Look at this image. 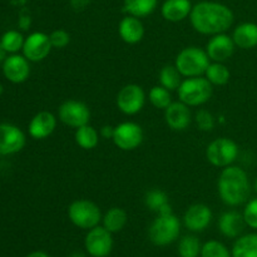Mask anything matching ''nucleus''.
I'll return each instance as SVG.
<instances>
[{
	"instance_id": "obj_1",
	"label": "nucleus",
	"mask_w": 257,
	"mask_h": 257,
	"mask_svg": "<svg viewBox=\"0 0 257 257\" xmlns=\"http://www.w3.org/2000/svg\"><path fill=\"white\" fill-rule=\"evenodd\" d=\"M190 22L198 34L212 37L227 32L235 22V14L222 3L203 0L193 5Z\"/></svg>"
},
{
	"instance_id": "obj_2",
	"label": "nucleus",
	"mask_w": 257,
	"mask_h": 257,
	"mask_svg": "<svg viewBox=\"0 0 257 257\" xmlns=\"http://www.w3.org/2000/svg\"><path fill=\"white\" fill-rule=\"evenodd\" d=\"M217 191L221 201L226 206L238 207L250 198V178L243 168L231 165L221 171L217 181Z\"/></svg>"
},
{
	"instance_id": "obj_3",
	"label": "nucleus",
	"mask_w": 257,
	"mask_h": 257,
	"mask_svg": "<svg viewBox=\"0 0 257 257\" xmlns=\"http://www.w3.org/2000/svg\"><path fill=\"white\" fill-rule=\"evenodd\" d=\"M211 59L205 49L196 45L186 47L177 54L175 67L185 78L202 77L210 65Z\"/></svg>"
},
{
	"instance_id": "obj_4",
	"label": "nucleus",
	"mask_w": 257,
	"mask_h": 257,
	"mask_svg": "<svg viewBox=\"0 0 257 257\" xmlns=\"http://www.w3.org/2000/svg\"><path fill=\"white\" fill-rule=\"evenodd\" d=\"M181 232L180 218L173 212L160 213L151 223L148 237L151 242L160 247L171 245L178 238Z\"/></svg>"
},
{
	"instance_id": "obj_5",
	"label": "nucleus",
	"mask_w": 257,
	"mask_h": 257,
	"mask_svg": "<svg viewBox=\"0 0 257 257\" xmlns=\"http://www.w3.org/2000/svg\"><path fill=\"white\" fill-rule=\"evenodd\" d=\"M177 94L188 107H200L212 98L213 85L205 77L186 78L178 87Z\"/></svg>"
},
{
	"instance_id": "obj_6",
	"label": "nucleus",
	"mask_w": 257,
	"mask_h": 257,
	"mask_svg": "<svg viewBox=\"0 0 257 257\" xmlns=\"http://www.w3.org/2000/svg\"><path fill=\"white\" fill-rule=\"evenodd\" d=\"M68 218L70 222L82 230H90L102 222V211L99 206L90 200L80 198L68 206Z\"/></svg>"
},
{
	"instance_id": "obj_7",
	"label": "nucleus",
	"mask_w": 257,
	"mask_h": 257,
	"mask_svg": "<svg viewBox=\"0 0 257 257\" xmlns=\"http://www.w3.org/2000/svg\"><path fill=\"white\" fill-rule=\"evenodd\" d=\"M237 157L238 146L231 138H216L206 148V158L213 167H228V166L233 165Z\"/></svg>"
},
{
	"instance_id": "obj_8",
	"label": "nucleus",
	"mask_w": 257,
	"mask_h": 257,
	"mask_svg": "<svg viewBox=\"0 0 257 257\" xmlns=\"http://www.w3.org/2000/svg\"><path fill=\"white\" fill-rule=\"evenodd\" d=\"M146 99L147 97L145 89L136 83H130L119 89L115 98V104L123 114L136 115L143 109Z\"/></svg>"
},
{
	"instance_id": "obj_9",
	"label": "nucleus",
	"mask_w": 257,
	"mask_h": 257,
	"mask_svg": "<svg viewBox=\"0 0 257 257\" xmlns=\"http://www.w3.org/2000/svg\"><path fill=\"white\" fill-rule=\"evenodd\" d=\"M90 109L84 102L78 99H68L58 108V119L70 128H79L90 120Z\"/></svg>"
},
{
	"instance_id": "obj_10",
	"label": "nucleus",
	"mask_w": 257,
	"mask_h": 257,
	"mask_svg": "<svg viewBox=\"0 0 257 257\" xmlns=\"http://www.w3.org/2000/svg\"><path fill=\"white\" fill-rule=\"evenodd\" d=\"M143 140H145V132L138 123L127 120L114 127V136L112 141L115 147L119 148L120 151L130 152L137 150L143 143Z\"/></svg>"
},
{
	"instance_id": "obj_11",
	"label": "nucleus",
	"mask_w": 257,
	"mask_h": 257,
	"mask_svg": "<svg viewBox=\"0 0 257 257\" xmlns=\"http://www.w3.org/2000/svg\"><path fill=\"white\" fill-rule=\"evenodd\" d=\"M112 235V232L99 225L88 230L84 238V247L87 253L92 257L109 256L114 245Z\"/></svg>"
},
{
	"instance_id": "obj_12",
	"label": "nucleus",
	"mask_w": 257,
	"mask_h": 257,
	"mask_svg": "<svg viewBox=\"0 0 257 257\" xmlns=\"http://www.w3.org/2000/svg\"><path fill=\"white\" fill-rule=\"evenodd\" d=\"M53 47L49 35L43 32H34L28 35L23 45V55L29 62H42L52 52Z\"/></svg>"
},
{
	"instance_id": "obj_13",
	"label": "nucleus",
	"mask_w": 257,
	"mask_h": 257,
	"mask_svg": "<svg viewBox=\"0 0 257 257\" xmlns=\"http://www.w3.org/2000/svg\"><path fill=\"white\" fill-rule=\"evenodd\" d=\"M25 143L27 137L18 125L12 123L0 124V155H15L25 147Z\"/></svg>"
},
{
	"instance_id": "obj_14",
	"label": "nucleus",
	"mask_w": 257,
	"mask_h": 257,
	"mask_svg": "<svg viewBox=\"0 0 257 257\" xmlns=\"http://www.w3.org/2000/svg\"><path fill=\"white\" fill-rule=\"evenodd\" d=\"M236 49L235 42L232 37L227 35L226 33L212 35L206 44V53L211 62L225 63L233 55Z\"/></svg>"
},
{
	"instance_id": "obj_15",
	"label": "nucleus",
	"mask_w": 257,
	"mask_h": 257,
	"mask_svg": "<svg viewBox=\"0 0 257 257\" xmlns=\"http://www.w3.org/2000/svg\"><path fill=\"white\" fill-rule=\"evenodd\" d=\"M213 218L212 210L205 203H195L186 210L183 225L191 232H202L210 226Z\"/></svg>"
},
{
	"instance_id": "obj_16",
	"label": "nucleus",
	"mask_w": 257,
	"mask_h": 257,
	"mask_svg": "<svg viewBox=\"0 0 257 257\" xmlns=\"http://www.w3.org/2000/svg\"><path fill=\"white\" fill-rule=\"evenodd\" d=\"M3 74L14 84L24 83L30 75L29 60L20 54H12L3 62Z\"/></svg>"
},
{
	"instance_id": "obj_17",
	"label": "nucleus",
	"mask_w": 257,
	"mask_h": 257,
	"mask_svg": "<svg viewBox=\"0 0 257 257\" xmlns=\"http://www.w3.org/2000/svg\"><path fill=\"white\" fill-rule=\"evenodd\" d=\"M165 122L176 132H182L190 127L192 122V113L190 107L183 102H172L165 109Z\"/></svg>"
},
{
	"instance_id": "obj_18",
	"label": "nucleus",
	"mask_w": 257,
	"mask_h": 257,
	"mask_svg": "<svg viewBox=\"0 0 257 257\" xmlns=\"http://www.w3.org/2000/svg\"><path fill=\"white\" fill-rule=\"evenodd\" d=\"M57 124V115L53 114L52 112H48V110H42L30 119L28 132H29V136L33 140H47L48 137H50L54 133Z\"/></svg>"
},
{
	"instance_id": "obj_19",
	"label": "nucleus",
	"mask_w": 257,
	"mask_h": 257,
	"mask_svg": "<svg viewBox=\"0 0 257 257\" xmlns=\"http://www.w3.org/2000/svg\"><path fill=\"white\" fill-rule=\"evenodd\" d=\"M118 34L127 44H138L145 37V25L140 18L127 14L118 24Z\"/></svg>"
},
{
	"instance_id": "obj_20",
	"label": "nucleus",
	"mask_w": 257,
	"mask_h": 257,
	"mask_svg": "<svg viewBox=\"0 0 257 257\" xmlns=\"http://www.w3.org/2000/svg\"><path fill=\"white\" fill-rule=\"evenodd\" d=\"M218 230L225 237L237 238L242 235L245 230L246 222L243 220V215L238 211L231 210L226 211L218 218Z\"/></svg>"
},
{
	"instance_id": "obj_21",
	"label": "nucleus",
	"mask_w": 257,
	"mask_h": 257,
	"mask_svg": "<svg viewBox=\"0 0 257 257\" xmlns=\"http://www.w3.org/2000/svg\"><path fill=\"white\" fill-rule=\"evenodd\" d=\"M192 8L191 0H165L161 7V14L167 22L180 23L190 18Z\"/></svg>"
},
{
	"instance_id": "obj_22",
	"label": "nucleus",
	"mask_w": 257,
	"mask_h": 257,
	"mask_svg": "<svg viewBox=\"0 0 257 257\" xmlns=\"http://www.w3.org/2000/svg\"><path fill=\"white\" fill-rule=\"evenodd\" d=\"M231 37L237 48L245 50L253 49L257 47V24L251 22L241 23L233 29Z\"/></svg>"
},
{
	"instance_id": "obj_23",
	"label": "nucleus",
	"mask_w": 257,
	"mask_h": 257,
	"mask_svg": "<svg viewBox=\"0 0 257 257\" xmlns=\"http://www.w3.org/2000/svg\"><path fill=\"white\" fill-rule=\"evenodd\" d=\"M145 205L148 210H151L152 212H156L157 215H160V213L173 212L168 195L165 191L160 190V188H152V190H150L146 193Z\"/></svg>"
},
{
	"instance_id": "obj_24",
	"label": "nucleus",
	"mask_w": 257,
	"mask_h": 257,
	"mask_svg": "<svg viewBox=\"0 0 257 257\" xmlns=\"http://www.w3.org/2000/svg\"><path fill=\"white\" fill-rule=\"evenodd\" d=\"M127 212L120 207L109 208L102 217V226L112 233H117L122 231L125 227V225H127Z\"/></svg>"
},
{
	"instance_id": "obj_25",
	"label": "nucleus",
	"mask_w": 257,
	"mask_h": 257,
	"mask_svg": "<svg viewBox=\"0 0 257 257\" xmlns=\"http://www.w3.org/2000/svg\"><path fill=\"white\" fill-rule=\"evenodd\" d=\"M232 257H257V233L241 235L231 250Z\"/></svg>"
},
{
	"instance_id": "obj_26",
	"label": "nucleus",
	"mask_w": 257,
	"mask_h": 257,
	"mask_svg": "<svg viewBox=\"0 0 257 257\" xmlns=\"http://www.w3.org/2000/svg\"><path fill=\"white\" fill-rule=\"evenodd\" d=\"M124 12L140 19L150 17L158 7V0H123Z\"/></svg>"
},
{
	"instance_id": "obj_27",
	"label": "nucleus",
	"mask_w": 257,
	"mask_h": 257,
	"mask_svg": "<svg viewBox=\"0 0 257 257\" xmlns=\"http://www.w3.org/2000/svg\"><path fill=\"white\" fill-rule=\"evenodd\" d=\"M99 132L93 125H90L89 123L77 128L74 133L75 143L85 151L94 150L99 145Z\"/></svg>"
},
{
	"instance_id": "obj_28",
	"label": "nucleus",
	"mask_w": 257,
	"mask_h": 257,
	"mask_svg": "<svg viewBox=\"0 0 257 257\" xmlns=\"http://www.w3.org/2000/svg\"><path fill=\"white\" fill-rule=\"evenodd\" d=\"M205 78L211 83L212 85H226L230 82L231 72L223 63L212 62L210 63L208 68L206 69Z\"/></svg>"
},
{
	"instance_id": "obj_29",
	"label": "nucleus",
	"mask_w": 257,
	"mask_h": 257,
	"mask_svg": "<svg viewBox=\"0 0 257 257\" xmlns=\"http://www.w3.org/2000/svg\"><path fill=\"white\" fill-rule=\"evenodd\" d=\"M158 82H160V85L173 92V90H177L182 83V75L175 67V64H167L161 68L158 73Z\"/></svg>"
},
{
	"instance_id": "obj_30",
	"label": "nucleus",
	"mask_w": 257,
	"mask_h": 257,
	"mask_svg": "<svg viewBox=\"0 0 257 257\" xmlns=\"http://www.w3.org/2000/svg\"><path fill=\"white\" fill-rule=\"evenodd\" d=\"M202 243L195 235H186L178 242V255L180 257H198L201 256Z\"/></svg>"
},
{
	"instance_id": "obj_31",
	"label": "nucleus",
	"mask_w": 257,
	"mask_h": 257,
	"mask_svg": "<svg viewBox=\"0 0 257 257\" xmlns=\"http://www.w3.org/2000/svg\"><path fill=\"white\" fill-rule=\"evenodd\" d=\"M148 99L153 107L163 110L173 102L171 90L166 89L162 85H155L151 88L150 93H148Z\"/></svg>"
},
{
	"instance_id": "obj_32",
	"label": "nucleus",
	"mask_w": 257,
	"mask_h": 257,
	"mask_svg": "<svg viewBox=\"0 0 257 257\" xmlns=\"http://www.w3.org/2000/svg\"><path fill=\"white\" fill-rule=\"evenodd\" d=\"M24 40L25 38L23 37V34L20 32H18V30H8V32H5L4 34L2 35L0 43H2L5 52L15 54V53H18L19 50L23 49Z\"/></svg>"
},
{
	"instance_id": "obj_33",
	"label": "nucleus",
	"mask_w": 257,
	"mask_h": 257,
	"mask_svg": "<svg viewBox=\"0 0 257 257\" xmlns=\"http://www.w3.org/2000/svg\"><path fill=\"white\" fill-rule=\"evenodd\" d=\"M201 257H232L230 250L217 240H210L202 245Z\"/></svg>"
},
{
	"instance_id": "obj_34",
	"label": "nucleus",
	"mask_w": 257,
	"mask_h": 257,
	"mask_svg": "<svg viewBox=\"0 0 257 257\" xmlns=\"http://www.w3.org/2000/svg\"><path fill=\"white\" fill-rule=\"evenodd\" d=\"M195 123L197 128L202 132H210L215 128V117L211 112L206 109H200L195 114Z\"/></svg>"
},
{
	"instance_id": "obj_35",
	"label": "nucleus",
	"mask_w": 257,
	"mask_h": 257,
	"mask_svg": "<svg viewBox=\"0 0 257 257\" xmlns=\"http://www.w3.org/2000/svg\"><path fill=\"white\" fill-rule=\"evenodd\" d=\"M242 215L246 226L252 230H257V198H252L246 202Z\"/></svg>"
},
{
	"instance_id": "obj_36",
	"label": "nucleus",
	"mask_w": 257,
	"mask_h": 257,
	"mask_svg": "<svg viewBox=\"0 0 257 257\" xmlns=\"http://www.w3.org/2000/svg\"><path fill=\"white\" fill-rule=\"evenodd\" d=\"M53 49H64L70 43V34L64 29H55L49 34Z\"/></svg>"
},
{
	"instance_id": "obj_37",
	"label": "nucleus",
	"mask_w": 257,
	"mask_h": 257,
	"mask_svg": "<svg viewBox=\"0 0 257 257\" xmlns=\"http://www.w3.org/2000/svg\"><path fill=\"white\" fill-rule=\"evenodd\" d=\"M99 135L100 137L104 138V140H112L113 136H114V127L108 124L103 125V127L99 130Z\"/></svg>"
},
{
	"instance_id": "obj_38",
	"label": "nucleus",
	"mask_w": 257,
	"mask_h": 257,
	"mask_svg": "<svg viewBox=\"0 0 257 257\" xmlns=\"http://www.w3.org/2000/svg\"><path fill=\"white\" fill-rule=\"evenodd\" d=\"M90 3H92V0H70V5L77 12L84 10L88 5H90Z\"/></svg>"
},
{
	"instance_id": "obj_39",
	"label": "nucleus",
	"mask_w": 257,
	"mask_h": 257,
	"mask_svg": "<svg viewBox=\"0 0 257 257\" xmlns=\"http://www.w3.org/2000/svg\"><path fill=\"white\" fill-rule=\"evenodd\" d=\"M29 25H30V19L28 17H23V18H20V20H19V27L22 28L23 30H27L28 28H29Z\"/></svg>"
},
{
	"instance_id": "obj_40",
	"label": "nucleus",
	"mask_w": 257,
	"mask_h": 257,
	"mask_svg": "<svg viewBox=\"0 0 257 257\" xmlns=\"http://www.w3.org/2000/svg\"><path fill=\"white\" fill-rule=\"evenodd\" d=\"M25 257H50L47 252L44 251H34V252H30L29 255Z\"/></svg>"
},
{
	"instance_id": "obj_41",
	"label": "nucleus",
	"mask_w": 257,
	"mask_h": 257,
	"mask_svg": "<svg viewBox=\"0 0 257 257\" xmlns=\"http://www.w3.org/2000/svg\"><path fill=\"white\" fill-rule=\"evenodd\" d=\"M5 58H7V52H5V49L3 48L2 43H0V63L4 62Z\"/></svg>"
},
{
	"instance_id": "obj_42",
	"label": "nucleus",
	"mask_w": 257,
	"mask_h": 257,
	"mask_svg": "<svg viewBox=\"0 0 257 257\" xmlns=\"http://www.w3.org/2000/svg\"><path fill=\"white\" fill-rule=\"evenodd\" d=\"M255 191L257 192V178H256V181H255Z\"/></svg>"
},
{
	"instance_id": "obj_43",
	"label": "nucleus",
	"mask_w": 257,
	"mask_h": 257,
	"mask_svg": "<svg viewBox=\"0 0 257 257\" xmlns=\"http://www.w3.org/2000/svg\"><path fill=\"white\" fill-rule=\"evenodd\" d=\"M2 92H3V88H2V85H0V94H2Z\"/></svg>"
}]
</instances>
